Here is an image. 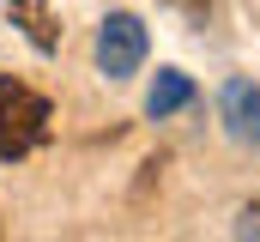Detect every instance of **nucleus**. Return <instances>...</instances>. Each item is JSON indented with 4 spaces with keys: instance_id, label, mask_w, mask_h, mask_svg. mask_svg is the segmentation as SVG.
I'll use <instances>...</instances> for the list:
<instances>
[{
    "instance_id": "f257e3e1",
    "label": "nucleus",
    "mask_w": 260,
    "mask_h": 242,
    "mask_svg": "<svg viewBox=\"0 0 260 242\" xmlns=\"http://www.w3.org/2000/svg\"><path fill=\"white\" fill-rule=\"evenodd\" d=\"M49 121H55V109H49L43 91L18 85L12 73L0 79V158H6V164H18L24 152H37V145L49 139Z\"/></svg>"
},
{
    "instance_id": "f03ea898",
    "label": "nucleus",
    "mask_w": 260,
    "mask_h": 242,
    "mask_svg": "<svg viewBox=\"0 0 260 242\" xmlns=\"http://www.w3.org/2000/svg\"><path fill=\"white\" fill-rule=\"evenodd\" d=\"M139 60H145V24L133 12H109L97 24V67L109 79H127V73H139Z\"/></svg>"
},
{
    "instance_id": "7ed1b4c3",
    "label": "nucleus",
    "mask_w": 260,
    "mask_h": 242,
    "mask_svg": "<svg viewBox=\"0 0 260 242\" xmlns=\"http://www.w3.org/2000/svg\"><path fill=\"white\" fill-rule=\"evenodd\" d=\"M218 115H224V133L236 145H260V91L248 79H230L218 91Z\"/></svg>"
},
{
    "instance_id": "20e7f679",
    "label": "nucleus",
    "mask_w": 260,
    "mask_h": 242,
    "mask_svg": "<svg viewBox=\"0 0 260 242\" xmlns=\"http://www.w3.org/2000/svg\"><path fill=\"white\" fill-rule=\"evenodd\" d=\"M6 12H12V24L30 37L37 55H55V49H61V31H55V18H49V0H6Z\"/></svg>"
},
{
    "instance_id": "39448f33",
    "label": "nucleus",
    "mask_w": 260,
    "mask_h": 242,
    "mask_svg": "<svg viewBox=\"0 0 260 242\" xmlns=\"http://www.w3.org/2000/svg\"><path fill=\"white\" fill-rule=\"evenodd\" d=\"M188 103H194V79H188V73H176V67H170V73H157V79H151V91H145V109H151L157 121L176 115V109H188Z\"/></svg>"
},
{
    "instance_id": "423d86ee",
    "label": "nucleus",
    "mask_w": 260,
    "mask_h": 242,
    "mask_svg": "<svg viewBox=\"0 0 260 242\" xmlns=\"http://www.w3.org/2000/svg\"><path fill=\"white\" fill-rule=\"evenodd\" d=\"M236 236H260V200H254V206H242V218H236Z\"/></svg>"
}]
</instances>
